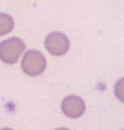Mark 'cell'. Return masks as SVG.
<instances>
[{
  "label": "cell",
  "mask_w": 124,
  "mask_h": 130,
  "mask_svg": "<svg viewBox=\"0 0 124 130\" xmlns=\"http://www.w3.org/2000/svg\"><path fill=\"white\" fill-rule=\"evenodd\" d=\"M25 50V43L19 37H11L0 43V60L6 64H14Z\"/></svg>",
  "instance_id": "6da1fadb"
},
{
  "label": "cell",
  "mask_w": 124,
  "mask_h": 130,
  "mask_svg": "<svg viewBox=\"0 0 124 130\" xmlns=\"http://www.w3.org/2000/svg\"><path fill=\"white\" fill-rule=\"evenodd\" d=\"M21 68L27 76H39L46 70V58L40 51H27L22 58Z\"/></svg>",
  "instance_id": "7a4b0ae2"
},
{
  "label": "cell",
  "mask_w": 124,
  "mask_h": 130,
  "mask_svg": "<svg viewBox=\"0 0 124 130\" xmlns=\"http://www.w3.org/2000/svg\"><path fill=\"white\" fill-rule=\"evenodd\" d=\"M45 47L53 56H63L70 48V40L62 32H52L45 40Z\"/></svg>",
  "instance_id": "3957f363"
},
{
  "label": "cell",
  "mask_w": 124,
  "mask_h": 130,
  "mask_svg": "<svg viewBox=\"0 0 124 130\" xmlns=\"http://www.w3.org/2000/svg\"><path fill=\"white\" fill-rule=\"evenodd\" d=\"M61 108L66 117L76 119V118H80L84 113L86 105H84V102H83L81 97L68 95V97H66L65 99L62 100Z\"/></svg>",
  "instance_id": "277c9868"
},
{
  "label": "cell",
  "mask_w": 124,
  "mask_h": 130,
  "mask_svg": "<svg viewBox=\"0 0 124 130\" xmlns=\"http://www.w3.org/2000/svg\"><path fill=\"white\" fill-rule=\"evenodd\" d=\"M14 29V20L8 14H0V36L9 34Z\"/></svg>",
  "instance_id": "5b68a950"
}]
</instances>
